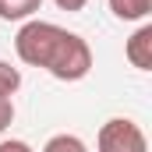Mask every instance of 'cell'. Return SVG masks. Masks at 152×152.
Listing matches in <instances>:
<instances>
[{"label":"cell","instance_id":"obj_4","mask_svg":"<svg viewBox=\"0 0 152 152\" xmlns=\"http://www.w3.org/2000/svg\"><path fill=\"white\" fill-rule=\"evenodd\" d=\"M110 11L120 21H145L152 11V0H110Z\"/></svg>","mask_w":152,"mask_h":152},{"label":"cell","instance_id":"obj_10","mask_svg":"<svg viewBox=\"0 0 152 152\" xmlns=\"http://www.w3.org/2000/svg\"><path fill=\"white\" fill-rule=\"evenodd\" d=\"M53 4H57L60 11H81V7H85L88 0H53Z\"/></svg>","mask_w":152,"mask_h":152},{"label":"cell","instance_id":"obj_1","mask_svg":"<svg viewBox=\"0 0 152 152\" xmlns=\"http://www.w3.org/2000/svg\"><path fill=\"white\" fill-rule=\"evenodd\" d=\"M14 50H18V60L28 64V67H42L57 81H81V78L92 71V50L88 42L67 32L53 21H39L28 18L18 36H14Z\"/></svg>","mask_w":152,"mask_h":152},{"label":"cell","instance_id":"obj_8","mask_svg":"<svg viewBox=\"0 0 152 152\" xmlns=\"http://www.w3.org/2000/svg\"><path fill=\"white\" fill-rule=\"evenodd\" d=\"M11 120H14V103L7 96H0V134L11 127Z\"/></svg>","mask_w":152,"mask_h":152},{"label":"cell","instance_id":"obj_5","mask_svg":"<svg viewBox=\"0 0 152 152\" xmlns=\"http://www.w3.org/2000/svg\"><path fill=\"white\" fill-rule=\"evenodd\" d=\"M42 7V0H0V18L4 21H28Z\"/></svg>","mask_w":152,"mask_h":152},{"label":"cell","instance_id":"obj_6","mask_svg":"<svg viewBox=\"0 0 152 152\" xmlns=\"http://www.w3.org/2000/svg\"><path fill=\"white\" fill-rule=\"evenodd\" d=\"M42 152H88V145H85L78 134H53V138L42 145Z\"/></svg>","mask_w":152,"mask_h":152},{"label":"cell","instance_id":"obj_3","mask_svg":"<svg viewBox=\"0 0 152 152\" xmlns=\"http://www.w3.org/2000/svg\"><path fill=\"white\" fill-rule=\"evenodd\" d=\"M127 60H131V67H138V71H149L152 67V25H142L134 36L127 39Z\"/></svg>","mask_w":152,"mask_h":152},{"label":"cell","instance_id":"obj_7","mask_svg":"<svg viewBox=\"0 0 152 152\" xmlns=\"http://www.w3.org/2000/svg\"><path fill=\"white\" fill-rule=\"evenodd\" d=\"M21 88V71L14 67V64H7V60H0V96H14Z\"/></svg>","mask_w":152,"mask_h":152},{"label":"cell","instance_id":"obj_9","mask_svg":"<svg viewBox=\"0 0 152 152\" xmlns=\"http://www.w3.org/2000/svg\"><path fill=\"white\" fill-rule=\"evenodd\" d=\"M0 152H32V145L18 142V138H7V142H0Z\"/></svg>","mask_w":152,"mask_h":152},{"label":"cell","instance_id":"obj_2","mask_svg":"<svg viewBox=\"0 0 152 152\" xmlns=\"http://www.w3.org/2000/svg\"><path fill=\"white\" fill-rule=\"evenodd\" d=\"M96 152H149V142H145V131L134 120L113 117V120H106L99 127Z\"/></svg>","mask_w":152,"mask_h":152}]
</instances>
